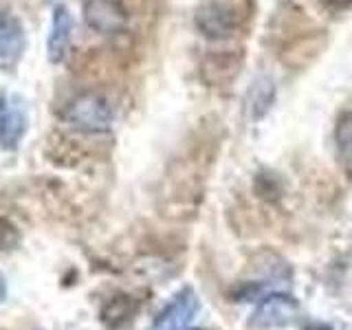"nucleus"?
I'll return each instance as SVG.
<instances>
[{
	"label": "nucleus",
	"instance_id": "obj_1",
	"mask_svg": "<svg viewBox=\"0 0 352 330\" xmlns=\"http://www.w3.org/2000/svg\"><path fill=\"white\" fill-rule=\"evenodd\" d=\"M66 121L71 128L84 132V135H102L113 128L115 108L106 95L86 91L77 95L66 108Z\"/></svg>",
	"mask_w": 352,
	"mask_h": 330
},
{
	"label": "nucleus",
	"instance_id": "obj_2",
	"mask_svg": "<svg viewBox=\"0 0 352 330\" xmlns=\"http://www.w3.org/2000/svg\"><path fill=\"white\" fill-rule=\"evenodd\" d=\"M29 126L27 106L14 93L0 95V148L16 150Z\"/></svg>",
	"mask_w": 352,
	"mask_h": 330
},
{
	"label": "nucleus",
	"instance_id": "obj_3",
	"mask_svg": "<svg viewBox=\"0 0 352 330\" xmlns=\"http://www.w3.org/2000/svg\"><path fill=\"white\" fill-rule=\"evenodd\" d=\"M196 29L209 40H227L236 33L238 29V14L229 5L218 3H205L196 11Z\"/></svg>",
	"mask_w": 352,
	"mask_h": 330
},
{
	"label": "nucleus",
	"instance_id": "obj_4",
	"mask_svg": "<svg viewBox=\"0 0 352 330\" xmlns=\"http://www.w3.org/2000/svg\"><path fill=\"white\" fill-rule=\"evenodd\" d=\"M84 22L102 36H117L128 27V11L119 0H86Z\"/></svg>",
	"mask_w": 352,
	"mask_h": 330
},
{
	"label": "nucleus",
	"instance_id": "obj_5",
	"mask_svg": "<svg viewBox=\"0 0 352 330\" xmlns=\"http://www.w3.org/2000/svg\"><path fill=\"white\" fill-rule=\"evenodd\" d=\"M71 42H73V16L64 5H58L53 9L51 31H49V42H47L49 60L53 64L64 62V58L69 55Z\"/></svg>",
	"mask_w": 352,
	"mask_h": 330
},
{
	"label": "nucleus",
	"instance_id": "obj_6",
	"mask_svg": "<svg viewBox=\"0 0 352 330\" xmlns=\"http://www.w3.org/2000/svg\"><path fill=\"white\" fill-rule=\"evenodd\" d=\"M25 51V29L20 22L0 11V66H14Z\"/></svg>",
	"mask_w": 352,
	"mask_h": 330
},
{
	"label": "nucleus",
	"instance_id": "obj_7",
	"mask_svg": "<svg viewBox=\"0 0 352 330\" xmlns=\"http://www.w3.org/2000/svg\"><path fill=\"white\" fill-rule=\"evenodd\" d=\"M240 66H242V60L238 55L225 53V55L209 58L207 64L203 66V73L207 77V82H212V84H229L238 75Z\"/></svg>",
	"mask_w": 352,
	"mask_h": 330
},
{
	"label": "nucleus",
	"instance_id": "obj_8",
	"mask_svg": "<svg viewBox=\"0 0 352 330\" xmlns=\"http://www.w3.org/2000/svg\"><path fill=\"white\" fill-rule=\"evenodd\" d=\"M273 84L271 80H258L251 88V99H249V108H251V117L253 119H260L273 104Z\"/></svg>",
	"mask_w": 352,
	"mask_h": 330
},
{
	"label": "nucleus",
	"instance_id": "obj_9",
	"mask_svg": "<svg viewBox=\"0 0 352 330\" xmlns=\"http://www.w3.org/2000/svg\"><path fill=\"white\" fill-rule=\"evenodd\" d=\"M335 141H337L341 157L352 163V113L339 117L337 128H335Z\"/></svg>",
	"mask_w": 352,
	"mask_h": 330
},
{
	"label": "nucleus",
	"instance_id": "obj_10",
	"mask_svg": "<svg viewBox=\"0 0 352 330\" xmlns=\"http://www.w3.org/2000/svg\"><path fill=\"white\" fill-rule=\"evenodd\" d=\"M326 7H333V9H346L352 5V0H322Z\"/></svg>",
	"mask_w": 352,
	"mask_h": 330
},
{
	"label": "nucleus",
	"instance_id": "obj_11",
	"mask_svg": "<svg viewBox=\"0 0 352 330\" xmlns=\"http://www.w3.org/2000/svg\"><path fill=\"white\" fill-rule=\"evenodd\" d=\"M5 297H7V284H5V278L0 275V304L5 302Z\"/></svg>",
	"mask_w": 352,
	"mask_h": 330
}]
</instances>
